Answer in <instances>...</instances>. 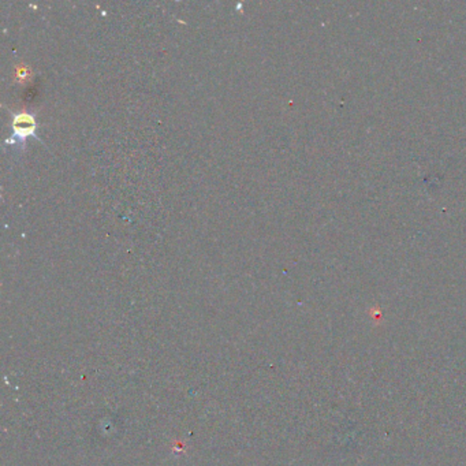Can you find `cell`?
<instances>
[{
  "instance_id": "6da1fadb",
  "label": "cell",
  "mask_w": 466,
  "mask_h": 466,
  "mask_svg": "<svg viewBox=\"0 0 466 466\" xmlns=\"http://www.w3.org/2000/svg\"><path fill=\"white\" fill-rule=\"evenodd\" d=\"M11 129H13V136L6 141L7 144H17V142H25L27 137L33 136L37 139L36 136V129H37V123H36V118L29 113H20L15 114L13 123H11Z\"/></svg>"
}]
</instances>
